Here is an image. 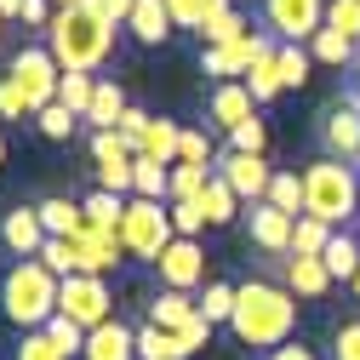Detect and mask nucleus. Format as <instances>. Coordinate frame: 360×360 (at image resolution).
Instances as JSON below:
<instances>
[{
    "label": "nucleus",
    "mask_w": 360,
    "mask_h": 360,
    "mask_svg": "<svg viewBox=\"0 0 360 360\" xmlns=\"http://www.w3.org/2000/svg\"><path fill=\"white\" fill-rule=\"evenodd\" d=\"M52 18H58V12H52V0H23V23H29V29L46 34V29H52Z\"/></svg>",
    "instance_id": "51"
},
{
    "label": "nucleus",
    "mask_w": 360,
    "mask_h": 360,
    "mask_svg": "<svg viewBox=\"0 0 360 360\" xmlns=\"http://www.w3.org/2000/svg\"><path fill=\"white\" fill-rule=\"evenodd\" d=\"M275 52H281V40H275V46H269L252 69H246V92H252L257 103H269L275 92H286V86H281V63H275Z\"/></svg>",
    "instance_id": "28"
},
{
    "label": "nucleus",
    "mask_w": 360,
    "mask_h": 360,
    "mask_svg": "<svg viewBox=\"0 0 360 360\" xmlns=\"http://www.w3.org/2000/svg\"><path fill=\"white\" fill-rule=\"evenodd\" d=\"M6 80L23 92L29 115H40L46 103H58V80H63V69H58V58L46 52V40H40V46H23V52H12V63H6Z\"/></svg>",
    "instance_id": "6"
},
{
    "label": "nucleus",
    "mask_w": 360,
    "mask_h": 360,
    "mask_svg": "<svg viewBox=\"0 0 360 360\" xmlns=\"http://www.w3.org/2000/svg\"><path fill=\"white\" fill-rule=\"evenodd\" d=\"M0 166H6V131H0Z\"/></svg>",
    "instance_id": "57"
},
{
    "label": "nucleus",
    "mask_w": 360,
    "mask_h": 360,
    "mask_svg": "<svg viewBox=\"0 0 360 360\" xmlns=\"http://www.w3.org/2000/svg\"><path fill=\"white\" fill-rule=\"evenodd\" d=\"M217 177H223V184H229L246 206H257V200H269V184H275V166H269L263 155H217V166H212Z\"/></svg>",
    "instance_id": "9"
},
{
    "label": "nucleus",
    "mask_w": 360,
    "mask_h": 360,
    "mask_svg": "<svg viewBox=\"0 0 360 360\" xmlns=\"http://www.w3.org/2000/svg\"><path fill=\"white\" fill-rule=\"evenodd\" d=\"M200 314L212 326H229V314H235V286L229 281H212L206 292H200Z\"/></svg>",
    "instance_id": "38"
},
{
    "label": "nucleus",
    "mask_w": 360,
    "mask_h": 360,
    "mask_svg": "<svg viewBox=\"0 0 360 360\" xmlns=\"http://www.w3.org/2000/svg\"><path fill=\"white\" fill-rule=\"evenodd\" d=\"M263 23L275 40L303 46V40H314L326 29V0H263Z\"/></svg>",
    "instance_id": "8"
},
{
    "label": "nucleus",
    "mask_w": 360,
    "mask_h": 360,
    "mask_svg": "<svg viewBox=\"0 0 360 360\" xmlns=\"http://www.w3.org/2000/svg\"><path fill=\"white\" fill-rule=\"evenodd\" d=\"M177 338H184V349L195 354V349H206V343H212V321H206V314H200V321H195L189 332H177Z\"/></svg>",
    "instance_id": "53"
},
{
    "label": "nucleus",
    "mask_w": 360,
    "mask_h": 360,
    "mask_svg": "<svg viewBox=\"0 0 360 360\" xmlns=\"http://www.w3.org/2000/svg\"><path fill=\"white\" fill-rule=\"evenodd\" d=\"M172 229L184 235V240H195L206 229V206L200 200H172Z\"/></svg>",
    "instance_id": "44"
},
{
    "label": "nucleus",
    "mask_w": 360,
    "mask_h": 360,
    "mask_svg": "<svg viewBox=\"0 0 360 360\" xmlns=\"http://www.w3.org/2000/svg\"><path fill=\"white\" fill-rule=\"evenodd\" d=\"M195 321H200V297H195V292L160 286V292L149 297V326H160V332H189Z\"/></svg>",
    "instance_id": "17"
},
{
    "label": "nucleus",
    "mask_w": 360,
    "mask_h": 360,
    "mask_svg": "<svg viewBox=\"0 0 360 360\" xmlns=\"http://www.w3.org/2000/svg\"><path fill=\"white\" fill-rule=\"evenodd\" d=\"M0 246H6L18 263H23V257H40V246H46V223H40V206H12L6 217H0Z\"/></svg>",
    "instance_id": "14"
},
{
    "label": "nucleus",
    "mask_w": 360,
    "mask_h": 360,
    "mask_svg": "<svg viewBox=\"0 0 360 360\" xmlns=\"http://www.w3.org/2000/svg\"><path fill=\"white\" fill-rule=\"evenodd\" d=\"M321 155H338V160H360V103H332L321 115Z\"/></svg>",
    "instance_id": "12"
},
{
    "label": "nucleus",
    "mask_w": 360,
    "mask_h": 360,
    "mask_svg": "<svg viewBox=\"0 0 360 360\" xmlns=\"http://www.w3.org/2000/svg\"><path fill=\"white\" fill-rule=\"evenodd\" d=\"M75 246H80V275H115L120 269V257H126V240H120V229H98V223H86V229L75 235Z\"/></svg>",
    "instance_id": "13"
},
{
    "label": "nucleus",
    "mask_w": 360,
    "mask_h": 360,
    "mask_svg": "<svg viewBox=\"0 0 360 360\" xmlns=\"http://www.w3.org/2000/svg\"><path fill=\"white\" fill-rule=\"evenodd\" d=\"M321 263H326V275H332V281H343V286H349V281L360 275V235H354V229H338V235L326 240Z\"/></svg>",
    "instance_id": "21"
},
{
    "label": "nucleus",
    "mask_w": 360,
    "mask_h": 360,
    "mask_svg": "<svg viewBox=\"0 0 360 360\" xmlns=\"http://www.w3.org/2000/svg\"><path fill=\"white\" fill-rule=\"evenodd\" d=\"M40 263H46L58 281H69V275H80V246L63 240V235H46V246H40Z\"/></svg>",
    "instance_id": "34"
},
{
    "label": "nucleus",
    "mask_w": 360,
    "mask_h": 360,
    "mask_svg": "<svg viewBox=\"0 0 360 360\" xmlns=\"http://www.w3.org/2000/svg\"><path fill=\"white\" fill-rule=\"evenodd\" d=\"M58 314H69L75 326H103V321H115V292H109V281L103 275H69L63 286H58Z\"/></svg>",
    "instance_id": "7"
},
{
    "label": "nucleus",
    "mask_w": 360,
    "mask_h": 360,
    "mask_svg": "<svg viewBox=\"0 0 360 360\" xmlns=\"http://www.w3.org/2000/svg\"><path fill=\"white\" fill-rule=\"evenodd\" d=\"M229 332L246 349H281L297 332V297L275 281H240L235 286V314H229Z\"/></svg>",
    "instance_id": "2"
},
{
    "label": "nucleus",
    "mask_w": 360,
    "mask_h": 360,
    "mask_svg": "<svg viewBox=\"0 0 360 360\" xmlns=\"http://www.w3.org/2000/svg\"><path fill=\"white\" fill-rule=\"evenodd\" d=\"M349 297H354V303H360V275H354V281H349Z\"/></svg>",
    "instance_id": "56"
},
{
    "label": "nucleus",
    "mask_w": 360,
    "mask_h": 360,
    "mask_svg": "<svg viewBox=\"0 0 360 360\" xmlns=\"http://www.w3.org/2000/svg\"><path fill=\"white\" fill-rule=\"evenodd\" d=\"M126 29H131V40H138V46H160L177 23H172V12H166V0H138Z\"/></svg>",
    "instance_id": "20"
},
{
    "label": "nucleus",
    "mask_w": 360,
    "mask_h": 360,
    "mask_svg": "<svg viewBox=\"0 0 360 360\" xmlns=\"http://www.w3.org/2000/svg\"><path fill=\"white\" fill-rule=\"evenodd\" d=\"M92 160H98V172L103 166H138V149H131L120 131H92Z\"/></svg>",
    "instance_id": "33"
},
{
    "label": "nucleus",
    "mask_w": 360,
    "mask_h": 360,
    "mask_svg": "<svg viewBox=\"0 0 360 360\" xmlns=\"http://www.w3.org/2000/svg\"><path fill=\"white\" fill-rule=\"evenodd\" d=\"M92 92H98V75H63L58 80V103L69 115H80V120H86V109H92Z\"/></svg>",
    "instance_id": "36"
},
{
    "label": "nucleus",
    "mask_w": 360,
    "mask_h": 360,
    "mask_svg": "<svg viewBox=\"0 0 360 360\" xmlns=\"http://www.w3.org/2000/svg\"><path fill=\"white\" fill-rule=\"evenodd\" d=\"M354 235H360V217H354Z\"/></svg>",
    "instance_id": "59"
},
{
    "label": "nucleus",
    "mask_w": 360,
    "mask_h": 360,
    "mask_svg": "<svg viewBox=\"0 0 360 360\" xmlns=\"http://www.w3.org/2000/svg\"><path fill=\"white\" fill-rule=\"evenodd\" d=\"M200 206H206V223H235L246 200H240L229 184H223L217 172H212V177H206V189H200Z\"/></svg>",
    "instance_id": "26"
},
{
    "label": "nucleus",
    "mask_w": 360,
    "mask_h": 360,
    "mask_svg": "<svg viewBox=\"0 0 360 360\" xmlns=\"http://www.w3.org/2000/svg\"><path fill=\"white\" fill-rule=\"evenodd\" d=\"M34 126H40V138H52V143H63V138H69V131L80 126V115H69L63 103H46V109H40V115H34Z\"/></svg>",
    "instance_id": "41"
},
{
    "label": "nucleus",
    "mask_w": 360,
    "mask_h": 360,
    "mask_svg": "<svg viewBox=\"0 0 360 360\" xmlns=\"http://www.w3.org/2000/svg\"><path fill=\"white\" fill-rule=\"evenodd\" d=\"M332 360H360V314L332 326Z\"/></svg>",
    "instance_id": "45"
},
{
    "label": "nucleus",
    "mask_w": 360,
    "mask_h": 360,
    "mask_svg": "<svg viewBox=\"0 0 360 360\" xmlns=\"http://www.w3.org/2000/svg\"><path fill=\"white\" fill-rule=\"evenodd\" d=\"M177 143H184V126L166 120V115H155L149 131H143V143H138V155L143 160H160V166H177Z\"/></svg>",
    "instance_id": "22"
},
{
    "label": "nucleus",
    "mask_w": 360,
    "mask_h": 360,
    "mask_svg": "<svg viewBox=\"0 0 360 360\" xmlns=\"http://www.w3.org/2000/svg\"><path fill=\"white\" fill-rule=\"evenodd\" d=\"M269 206L303 217V172H275V184H269Z\"/></svg>",
    "instance_id": "37"
},
{
    "label": "nucleus",
    "mask_w": 360,
    "mask_h": 360,
    "mask_svg": "<svg viewBox=\"0 0 360 360\" xmlns=\"http://www.w3.org/2000/svg\"><path fill=\"white\" fill-rule=\"evenodd\" d=\"M131 195H143V200H166V206H172V166H160V160H143V155H138Z\"/></svg>",
    "instance_id": "29"
},
{
    "label": "nucleus",
    "mask_w": 360,
    "mask_h": 360,
    "mask_svg": "<svg viewBox=\"0 0 360 360\" xmlns=\"http://www.w3.org/2000/svg\"><path fill=\"white\" fill-rule=\"evenodd\" d=\"M0 18H6V23H12V18H23V0H0Z\"/></svg>",
    "instance_id": "55"
},
{
    "label": "nucleus",
    "mask_w": 360,
    "mask_h": 360,
    "mask_svg": "<svg viewBox=\"0 0 360 360\" xmlns=\"http://www.w3.org/2000/svg\"><path fill=\"white\" fill-rule=\"evenodd\" d=\"M177 160H189V166H206V160H212V138H206V131H189V126H184V143H177Z\"/></svg>",
    "instance_id": "48"
},
{
    "label": "nucleus",
    "mask_w": 360,
    "mask_h": 360,
    "mask_svg": "<svg viewBox=\"0 0 360 360\" xmlns=\"http://www.w3.org/2000/svg\"><path fill=\"white\" fill-rule=\"evenodd\" d=\"M206 177H212V166H189V160H177V166H172V200H200Z\"/></svg>",
    "instance_id": "40"
},
{
    "label": "nucleus",
    "mask_w": 360,
    "mask_h": 360,
    "mask_svg": "<svg viewBox=\"0 0 360 360\" xmlns=\"http://www.w3.org/2000/svg\"><path fill=\"white\" fill-rule=\"evenodd\" d=\"M126 109H131V103H126V92H120V80H103V75H98L92 109H86V120H92V131H115Z\"/></svg>",
    "instance_id": "24"
},
{
    "label": "nucleus",
    "mask_w": 360,
    "mask_h": 360,
    "mask_svg": "<svg viewBox=\"0 0 360 360\" xmlns=\"http://www.w3.org/2000/svg\"><path fill=\"white\" fill-rule=\"evenodd\" d=\"M52 6H58V12H63V6H80V0H52Z\"/></svg>",
    "instance_id": "58"
},
{
    "label": "nucleus",
    "mask_w": 360,
    "mask_h": 360,
    "mask_svg": "<svg viewBox=\"0 0 360 360\" xmlns=\"http://www.w3.org/2000/svg\"><path fill=\"white\" fill-rule=\"evenodd\" d=\"M126 200H131V195H126ZM126 200H120V195H109V189H92L80 206H86V223H98V229H120Z\"/></svg>",
    "instance_id": "32"
},
{
    "label": "nucleus",
    "mask_w": 360,
    "mask_h": 360,
    "mask_svg": "<svg viewBox=\"0 0 360 360\" xmlns=\"http://www.w3.org/2000/svg\"><path fill=\"white\" fill-rule=\"evenodd\" d=\"M332 235H338L332 223H321V217H297V229H292V257H321Z\"/></svg>",
    "instance_id": "30"
},
{
    "label": "nucleus",
    "mask_w": 360,
    "mask_h": 360,
    "mask_svg": "<svg viewBox=\"0 0 360 360\" xmlns=\"http://www.w3.org/2000/svg\"><path fill=\"white\" fill-rule=\"evenodd\" d=\"M155 275H160V286H172V292H195V286L206 281V252H200V240H184V235H177V240L155 257Z\"/></svg>",
    "instance_id": "11"
},
{
    "label": "nucleus",
    "mask_w": 360,
    "mask_h": 360,
    "mask_svg": "<svg viewBox=\"0 0 360 360\" xmlns=\"http://www.w3.org/2000/svg\"><path fill=\"white\" fill-rule=\"evenodd\" d=\"M46 338L63 349V360H80V354H86V326H75L69 314H52V321H46Z\"/></svg>",
    "instance_id": "39"
},
{
    "label": "nucleus",
    "mask_w": 360,
    "mask_h": 360,
    "mask_svg": "<svg viewBox=\"0 0 360 360\" xmlns=\"http://www.w3.org/2000/svg\"><path fill=\"white\" fill-rule=\"evenodd\" d=\"M98 6H103V18H109L115 29H126V23H131V6H138V0H98Z\"/></svg>",
    "instance_id": "54"
},
{
    "label": "nucleus",
    "mask_w": 360,
    "mask_h": 360,
    "mask_svg": "<svg viewBox=\"0 0 360 360\" xmlns=\"http://www.w3.org/2000/svg\"><path fill=\"white\" fill-rule=\"evenodd\" d=\"M263 360H321V354H314V349H309L303 338H292V343H281V349H269Z\"/></svg>",
    "instance_id": "52"
},
{
    "label": "nucleus",
    "mask_w": 360,
    "mask_h": 360,
    "mask_svg": "<svg viewBox=\"0 0 360 360\" xmlns=\"http://www.w3.org/2000/svg\"><path fill=\"white\" fill-rule=\"evenodd\" d=\"M18 360H63V349L46 338V326H40V332H23V343H18Z\"/></svg>",
    "instance_id": "47"
},
{
    "label": "nucleus",
    "mask_w": 360,
    "mask_h": 360,
    "mask_svg": "<svg viewBox=\"0 0 360 360\" xmlns=\"http://www.w3.org/2000/svg\"><path fill=\"white\" fill-rule=\"evenodd\" d=\"M275 63H281V86H286V92H297V86H309V69H314L309 46H292V40H281Z\"/></svg>",
    "instance_id": "31"
},
{
    "label": "nucleus",
    "mask_w": 360,
    "mask_h": 360,
    "mask_svg": "<svg viewBox=\"0 0 360 360\" xmlns=\"http://www.w3.org/2000/svg\"><path fill=\"white\" fill-rule=\"evenodd\" d=\"M0 120H34V115H29V103H23V92H18L6 75H0Z\"/></svg>",
    "instance_id": "49"
},
{
    "label": "nucleus",
    "mask_w": 360,
    "mask_h": 360,
    "mask_svg": "<svg viewBox=\"0 0 360 360\" xmlns=\"http://www.w3.org/2000/svg\"><path fill=\"white\" fill-rule=\"evenodd\" d=\"M332 286H338V281L326 275V263H321V257H286V292H292V297L321 303Z\"/></svg>",
    "instance_id": "19"
},
{
    "label": "nucleus",
    "mask_w": 360,
    "mask_h": 360,
    "mask_svg": "<svg viewBox=\"0 0 360 360\" xmlns=\"http://www.w3.org/2000/svg\"><path fill=\"white\" fill-rule=\"evenodd\" d=\"M80 360H138V326H126L120 314L86 332V354Z\"/></svg>",
    "instance_id": "15"
},
{
    "label": "nucleus",
    "mask_w": 360,
    "mask_h": 360,
    "mask_svg": "<svg viewBox=\"0 0 360 360\" xmlns=\"http://www.w3.org/2000/svg\"><path fill=\"white\" fill-rule=\"evenodd\" d=\"M354 52H360V46H354L349 34H338V29H321V34L309 40V58H314V63H354Z\"/></svg>",
    "instance_id": "35"
},
{
    "label": "nucleus",
    "mask_w": 360,
    "mask_h": 360,
    "mask_svg": "<svg viewBox=\"0 0 360 360\" xmlns=\"http://www.w3.org/2000/svg\"><path fill=\"white\" fill-rule=\"evenodd\" d=\"M229 149H235V155H263V149H269V126L252 115L246 126H235V131H229Z\"/></svg>",
    "instance_id": "43"
},
{
    "label": "nucleus",
    "mask_w": 360,
    "mask_h": 360,
    "mask_svg": "<svg viewBox=\"0 0 360 360\" xmlns=\"http://www.w3.org/2000/svg\"><path fill=\"white\" fill-rule=\"evenodd\" d=\"M120 240H126V257L155 263V257L177 240V229H172V206H166V200L131 195V200H126V217H120Z\"/></svg>",
    "instance_id": "5"
},
{
    "label": "nucleus",
    "mask_w": 360,
    "mask_h": 360,
    "mask_svg": "<svg viewBox=\"0 0 360 360\" xmlns=\"http://www.w3.org/2000/svg\"><path fill=\"white\" fill-rule=\"evenodd\" d=\"M275 46V34H240L229 46H200V69L217 75V80H246V69Z\"/></svg>",
    "instance_id": "10"
},
{
    "label": "nucleus",
    "mask_w": 360,
    "mask_h": 360,
    "mask_svg": "<svg viewBox=\"0 0 360 360\" xmlns=\"http://www.w3.org/2000/svg\"><path fill=\"white\" fill-rule=\"evenodd\" d=\"M240 34H252L246 18L229 6V0H212V12L200 23V46H229V40H240Z\"/></svg>",
    "instance_id": "23"
},
{
    "label": "nucleus",
    "mask_w": 360,
    "mask_h": 360,
    "mask_svg": "<svg viewBox=\"0 0 360 360\" xmlns=\"http://www.w3.org/2000/svg\"><path fill=\"white\" fill-rule=\"evenodd\" d=\"M303 217H321L332 229L360 217V166L338 155H314L303 166Z\"/></svg>",
    "instance_id": "3"
},
{
    "label": "nucleus",
    "mask_w": 360,
    "mask_h": 360,
    "mask_svg": "<svg viewBox=\"0 0 360 360\" xmlns=\"http://www.w3.org/2000/svg\"><path fill=\"white\" fill-rule=\"evenodd\" d=\"M149 120H155V115H149V109H126V115H120V126H115V131H120V138H126V143H131V149H138V143H143V131H149Z\"/></svg>",
    "instance_id": "50"
},
{
    "label": "nucleus",
    "mask_w": 360,
    "mask_h": 360,
    "mask_svg": "<svg viewBox=\"0 0 360 360\" xmlns=\"http://www.w3.org/2000/svg\"><path fill=\"white\" fill-rule=\"evenodd\" d=\"M246 229H252V240H257L263 252H292V229H297V217L281 212V206H269V200H257V206L246 212Z\"/></svg>",
    "instance_id": "16"
},
{
    "label": "nucleus",
    "mask_w": 360,
    "mask_h": 360,
    "mask_svg": "<svg viewBox=\"0 0 360 360\" xmlns=\"http://www.w3.org/2000/svg\"><path fill=\"white\" fill-rule=\"evenodd\" d=\"M138 360H189V349H184V338L177 332H160V326H138Z\"/></svg>",
    "instance_id": "27"
},
{
    "label": "nucleus",
    "mask_w": 360,
    "mask_h": 360,
    "mask_svg": "<svg viewBox=\"0 0 360 360\" xmlns=\"http://www.w3.org/2000/svg\"><path fill=\"white\" fill-rule=\"evenodd\" d=\"M166 12H172L177 29H195V34H200V23H206V12H212V0H166Z\"/></svg>",
    "instance_id": "46"
},
{
    "label": "nucleus",
    "mask_w": 360,
    "mask_h": 360,
    "mask_svg": "<svg viewBox=\"0 0 360 360\" xmlns=\"http://www.w3.org/2000/svg\"><path fill=\"white\" fill-rule=\"evenodd\" d=\"M58 275L40 257H23V263H12L6 275H0V309H6V321L12 326H23V332H40L58 314Z\"/></svg>",
    "instance_id": "4"
},
{
    "label": "nucleus",
    "mask_w": 360,
    "mask_h": 360,
    "mask_svg": "<svg viewBox=\"0 0 360 360\" xmlns=\"http://www.w3.org/2000/svg\"><path fill=\"white\" fill-rule=\"evenodd\" d=\"M354 166H360V160H354Z\"/></svg>",
    "instance_id": "61"
},
{
    "label": "nucleus",
    "mask_w": 360,
    "mask_h": 360,
    "mask_svg": "<svg viewBox=\"0 0 360 360\" xmlns=\"http://www.w3.org/2000/svg\"><path fill=\"white\" fill-rule=\"evenodd\" d=\"M206 115H212L223 131H235V126H246V120L257 115V98L246 92V80H217V86H212V103H206Z\"/></svg>",
    "instance_id": "18"
},
{
    "label": "nucleus",
    "mask_w": 360,
    "mask_h": 360,
    "mask_svg": "<svg viewBox=\"0 0 360 360\" xmlns=\"http://www.w3.org/2000/svg\"><path fill=\"white\" fill-rule=\"evenodd\" d=\"M46 52L58 58L63 75H98L115 52V23L103 18L98 0H80V6H63L46 29Z\"/></svg>",
    "instance_id": "1"
},
{
    "label": "nucleus",
    "mask_w": 360,
    "mask_h": 360,
    "mask_svg": "<svg viewBox=\"0 0 360 360\" xmlns=\"http://www.w3.org/2000/svg\"><path fill=\"white\" fill-rule=\"evenodd\" d=\"M326 29L349 34L354 46H360V0H326Z\"/></svg>",
    "instance_id": "42"
},
{
    "label": "nucleus",
    "mask_w": 360,
    "mask_h": 360,
    "mask_svg": "<svg viewBox=\"0 0 360 360\" xmlns=\"http://www.w3.org/2000/svg\"><path fill=\"white\" fill-rule=\"evenodd\" d=\"M40 223H46V235H63V240H75V235L86 229V206H80V200H63V195H52V200H40Z\"/></svg>",
    "instance_id": "25"
},
{
    "label": "nucleus",
    "mask_w": 360,
    "mask_h": 360,
    "mask_svg": "<svg viewBox=\"0 0 360 360\" xmlns=\"http://www.w3.org/2000/svg\"><path fill=\"white\" fill-rule=\"evenodd\" d=\"M0 29H6V18H0Z\"/></svg>",
    "instance_id": "60"
}]
</instances>
